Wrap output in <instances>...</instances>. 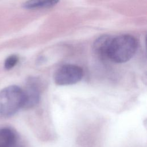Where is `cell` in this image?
Masks as SVG:
<instances>
[{
  "label": "cell",
  "instance_id": "cell-1",
  "mask_svg": "<svg viewBox=\"0 0 147 147\" xmlns=\"http://www.w3.org/2000/svg\"><path fill=\"white\" fill-rule=\"evenodd\" d=\"M138 44L135 37L122 34L113 37L107 53V59L116 63L129 61L136 52Z\"/></svg>",
  "mask_w": 147,
  "mask_h": 147
},
{
  "label": "cell",
  "instance_id": "cell-2",
  "mask_svg": "<svg viewBox=\"0 0 147 147\" xmlns=\"http://www.w3.org/2000/svg\"><path fill=\"white\" fill-rule=\"evenodd\" d=\"M23 90L16 85L7 86L0 91V114L10 117L23 108Z\"/></svg>",
  "mask_w": 147,
  "mask_h": 147
},
{
  "label": "cell",
  "instance_id": "cell-3",
  "mask_svg": "<svg viewBox=\"0 0 147 147\" xmlns=\"http://www.w3.org/2000/svg\"><path fill=\"white\" fill-rule=\"evenodd\" d=\"M83 76V71L80 67L74 64H65L55 71L53 80L57 85H71L80 81Z\"/></svg>",
  "mask_w": 147,
  "mask_h": 147
},
{
  "label": "cell",
  "instance_id": "cell-4",
  "mask_svg": "<svg viewBox=\"0 0 147 147\" xmlns=\"http://www.w3.org/2000/svg\"><path fill=\"white\" fill-rule=\"evenodd\" d=\"M23 92L24 96L23 108L29 109L38 104L40 92L37 82L35 79H32L29 80Z\"/></svg>",
  "mask_w": 147,
  "mask_h": 147
},
{
  "label": "cell",
  "instance_id": "cell-5",
  "mask_svg": "<svg viewBox=\"0 0 147 147\" xmlns=\"http://www.w3.org/2000/svg\"><path fill=\"white\" fill-rule=\"evenodd\" d=\"M0 147H24L17 133L9 127L0 128Z\"/></svg>",
  "mask_w": 147,
  "mask_h": 147
},
{
  "label": "cell",
  "instance_id": "cell-6",
  "mask_svg": "<svg viewBox=\"0 0 147 147\" xmlns=\"http://www.w3.org/2000/svg\"><path fill=\"white\" fill-rule=\"evenodd\" d=\"M113 37L104 34L95 40L93 44V50L95 55L101 59H107V53Z\"/></svg>",
  "mask_w": 147,
  "mask_h": 147
},
{
  "label": "cell",
  "instance_id": "cell-7",
  "mask_svg": "<svg viewBox=\"0 0 147 147\" xmlns=\"http://www.w3.org/2000/svg\"><path fill=\"white\" fill-rule=\"evenodd\" d=\"M58 2L57 1H29L25 2L22 6L27 9L49 8L54 6Z\"/></svg>",
  "mask_w": 147,
  "mask_h": 147
},
{
  "label": "cell",
  "instance_id": "cell-8",
  "mask_svg": "<svg viewBox=\"0 0 147 147\" xmlns=\"http://www.w3.org/2000/svg\"><path fill=\"white\" fill-rule=\"evenodd\" d=\"M19 58L18 56L16 55H12L8 56L4 63V67L6 69H11L14 67L18 63Z\"/></svg>",
  "mask_w": 147,
  "mask_h": 147
}]
</instances>
